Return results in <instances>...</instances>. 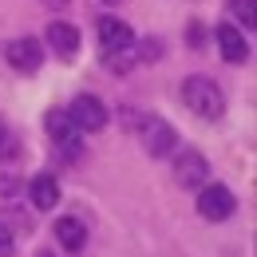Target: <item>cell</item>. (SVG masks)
Returning <instances> with one entry per match:
<instances>
[{
  "mask_svg": "<svg viewBox=\"0 0 257 257\" xmlns=\"http://www.w3.org/2000/svg\"><path fill=\"white\" fill-rule=\"evenodd\" d=\"M182 103L190 107L198 119H210V123L225 115V95L218 91V83L206 79V75H190V79H182Z\"/></svg>",
  "mask_w": 257,
  "mask_h": 257,
  "instance_id": "obj_1",
  "label": "cell"
},
{
  "mask_svg": "<svg viewBox=\"0 0 257 257\" xmlns=\"http://www.w3.org/2000/svg\"><path fill=\"white\" fill-rule=\"evenodd\" d=\"M233 210H237V202H233V194L225 190L222 182L198 186V214H202L206 222H225Z\"/></svg>",
  "mask_w": 257,
  "mask_h": 257,
  "instance_id": "obj_2",
  "label": "cell"
},
{
  "mask_svg": "<svg viewBox=\"0 0 257 257\" xmlns=\"http://www.w3.org/2000/svg\"><path fill=\"white\" fill-rule=\"evenodd\" d=\"M143 147H147V155H151V159H166V155H174V151H178V131L170 127L166 119L151 115V119L143 123Z\"/></svg>",
  "mask_w": 257,
  "mask_h": 257,
  "instance_id": "obj_3",
  "label": "cell"
},
{
  "mask_svg": "<svg viewBox=\"0 0 257 257\" xmlns=\"http://www.w3.org/2000/svg\"><path fill=\"white\" fill-rule=\"evenodd\" d=\"M174 178H178L182 190L206 186V182H210V162H206V155H202V151H182V155L174 159Z\"/></svg>",
  "mask_w": 257,
  "mask_h": 257,
  "instance_id": "obj_4",
  "label": "cell"
},
{
  "mask_svg": "<svg viewBox=\"0 0 257 257\" xmlns=\"http://www.w3.org/2000/svg\"><path fill=\"white\" fill-rule=\"evenodd\" d=\"M67 119H71L79 131H103V127H107V107H103L95 95H75V99H71Z\"/></svg>",
  "mask_w": 257,
  "mask_h": 257,
  "instance_id": "obj_5",
  "label": "cell"
},
{
  "mask_svg": "<svg viewBox=\"0 0 257 257\" xmlns=\"http://www.w3.org/2000/svg\"><path fill=\"white\" fill-rule=\"evenodd\" d=\"M8 64L16 67V71H40V64H44V44L40 40H32V36H20V40H12L8 44Z\"/></svg>",
  "mask_w": 257,
  "mask_h": 257,
  "instance_id": "obj_6",
  "label": "cell"
},
{
  "mask_svg": "<svg viewBox=\"0 0 257 257\" xmlns=\"http://www.w3.org/2000/svg\"><path fill=\"white\" fill-rule=\"evenodd\" d=\"M48 135L64 147L67 159H79V127L67 119V111H48Z\"/></svg>",
  "mask_w": 257,
  "mask_h": 257,
  "instance_id": "obj_7",
  "label": "cell"
},
{
  "mask_svg": "<svg viewBox=\"0 0 257 257\" xmlns=\"http://www.w3.org/2000/svg\"><path fill=\"white\" fill-rule=\"evenodd\" d=\"M95 28H99V48H103V52H123V48H131V44H135L131 24L115 20V16H103Z\"/></svg>",
  "mask_w": 257,
  "mask_h": 257,
  "instance_id": "obj_8",
  "label": "cell"
},
{
  "mask_svg": "<svg viewBox=\"0 0 257 257\" xmlns=\"http://www.w3.org/2000/svg\"><path fill=\"white\" fill-rule=\"evenodd\" d=\"M218 48H222V56L229 64H245L249 60V44H245V36L237 32V24H218Z\"/></svg>",
  "mask_w": 257,
  "mask_h": 257,
  "instance_id": "obj_9",
  "label": "cell"
},
{
  "mask_svg": "<svg viewBox=\"0 0 257 257\" xmlns=\"http://www.w3.org/2000/svg\"><path fill=\"white\" fill-rule=\"evenodd\" d=\"M48 48H52L56 56L71 60V56L79 52V32H75L71 24H64V20H56V24H48Z\"/></svg>",
  "mask_w": 257,
  "mask_h": 257,
  "instance_id": "obj_10",
  "label": "cell"
},
{
  "mask_svg": "<svg viewBox=\"0 0 257 257\" xmlns=\"http://www.w3.org/2000/svg\"><path fill=\"white\" fill-rule=\"evenodd\" d=\"M28 194H32L36 210H56V202H60V182H56L52 174H36L32 182H28Z\"/></svg>",
  "mask_w": 257,
  "mask_h": 257,
  "instance_id": "obj_11",
  "label": "cell"
},
{
  "mask_svg": "<svg viewBox=\"0 0 257 257\" xmlns=\"http://www.w3.org/2000/svg\"><path fill=\"white\" fill-rule=\"evenodd\" d=\"M56 237H60V245L64 249H83V241H87V229L79 218H56Z\"/></svg>",
  "mask_w": 257,
  "mask_h": 257,
  "instance_id": "obj_12",
  "label": "cell"
},
{
  "mask_svg": "<svg viewBox=\"0 0 257 257\" xmlns=\"http://www.w3.org/2000/svg\"><path fill=\"white\" fill-rule=\"evenodd\" d=\"M229 12L245 24V28H253L257 24V8H253V0H229Z\"/></svg>",
  "mask_w": 257,
  "mask_h": 257,
  "instance_id": "obj_13",
  "label": "cell"
},
{
  "mask_svg": "<svg viewBox=\"0 0 257 257\" xmlns=\"http://www.w3.org/2000/svg\"><path fill=\"white\" fill-rule=\"evenodd\" d=\"M12 253H16V249H12V233L0 225V257H12Z\"/></svg>",
  "mask_w": 257,
  "mask_h": 257,
  "instance_id": "obj_14",
  "label": "cell"
},
{
  "mask_svg": "<svg viewBox=\"0 0 257 257\" xmlns=\"http://www.w3.org/2000/svg\"><path fill=\"white\" fill-rule=\"evenodd\" d=\"M159 52H162V44H159V40H155V44H151V40L143 44V60H159Z\"/></svg>",
  "mask_w": 257,
  "mask_h": 257,
  "instance_id": "obj_15",
  "label": "cell"
},
{
  "mask_svg": "<svg viewBox=\"0 0 257 257\" xmlns=\"http://www.w3.org/2000/svg\"><path fill=\"white\" fill-rule=\"evenodd\" d=\"M4 143H8V131H4V119H0V151H4Z\"/></svg>",
  "mask_w": 257,
  "mask_h": 257,
  "instance_id": "obj_16",
  "label": "cell"
},
{
  "mask_svg": "<svg viewBox=\"0 0 257 257\" xmlns=\"http://www.w3.org/2000/svg\"><path fill=\"white\" fill-rule=\"evenodd\" d=\"M107 4H119V0H107Z\"/></svg>",
  "mask_w": 257,
  "mask_h": 257,
  "instance_id": "obj_17",
  "label": "cell"
},
{
  "mask_svg": "<svg viewBox=\"0 0 257 257\" xmlns=\"http://www.w3.org/2000/svg\"><path fill=\"white\" fill-rule=\"evenodd\" d=\"M56 4H64V0H56Z\"/></svg>",
  "mask_w": 257,
  "mask_h": 257,
  "instance_id": "obj_18",
  "label": "cell"
}]
</instances>
